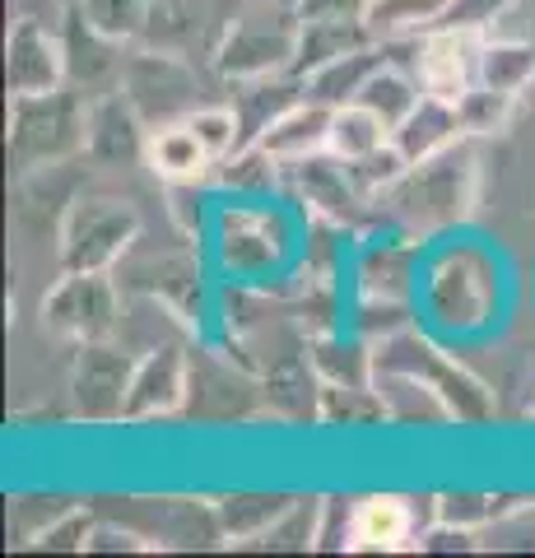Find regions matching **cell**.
I'll return each instance as SVG.
<instances>
[{"label":"cell","instance_id":"5bb4252c","mask_svg":"<svg viewBox=\"0 0 535 558\" xmlns=\"http://www.w3.org/2000/svg\"><path fill=\"white\" fill-rule=\"evenodd\" d=\"M126 363L112 354V349H89L80 363V405H89V414H112L126 410Z\"/></svg>","mask_w":535,"mask_h":558},{"label":"cell","instance_id":"d6986e66","mask_svg":"<svg viewBox=\"0 0 535 558\" xmlns=\"http://www.w3.org/2000/svg\"><path fill=\"white\" fill-rule=\"evenodd\" d=\"M424 98V84H414V80H405L401 70H391V65H377L373 70V80L364 84V94H358L354 102H364L368 112H377L387 121V126L396 131L401 121L414 112V102Z\"/></svg>","mask_w":535,"mask_h":558},{"label":"cell","instance_id":"44dd1931","mask_svg":"<svg viewBox=\"0 0 535 558\" xmlns=\"http://www.w3.org/2000/svg\"><path fill=\"white\" fill-rule=\"evenodd\" d=\"M186 126L196 131V140L205 145L210 159H223V154L243 149V121H238L233 108H196L186 117Z\"/></svg>","mask_w":535,"mask_h":558},{"label":"cell","instance_id":"30bf717a","mask_svg":"<svg viewBox=\"0 0 535 558\" xmlns=\"http://www.w3.org/2000/svg\"><path fill=\"white\" fill-rule=\"evenodd\" d=\"M368 38L364 20H350V14H303L299 24V51H293V65L299 70H317L336 57H350Z\"/></svg>","mask_w":535,"mask_h":558},{"label":"cell","instance_id":"5b68a950","mask_svg":"<svg viewBox=\"0 0 535 558\" xmlns=\"http://www.w3.org/2000/svg\"><path fill=\"white\" fill-rule=\"evenodd\" d=\"M112 317H117V299H112V284L98 270H75L47 299V322L57 330H65V336H75V340L108 336Z\"/></svg>","mask_w":535,"mask_h":558},{"label":"cell","instance_id":"d4e9b609","mask_svg":"<svg viewBox=\"0 0 535 558\" xmlns=\"http://www.w3.org/2000/svg\"><path fill=\"white\" fill-rule=\"evenodd\" d=\"M75 5H84V0H75Z\"/></svg>","mask_w":535,"mask_h":558},{"label":"cell","instance_id":"2e32d148","mask_svg":"<svg viewBox=\"0 0 535 558\" xmlns=\"http://www.w3.org/2000/svg\"><path fill=\"white\" fill-rule=\"evenodd\" d=\"M145 154H149V168L163 172V178H172V182H192V178H200V172H205V163H215L186 121H182V126L154 131L145 140Z\"/></svg>","mask_w":535,"mask_h":558},{"label":"cell","instance_id":"8992f818","mask_svg":"<svg viewBox=\"0 0 535 558\" xmlns=\"http://www.w3.org/2000/svg\"><path fill=\"white\" fill-rule=\"evenodd\" d=\"M10 94L14 98H33V94H51L65 75V51L38 20H20L10 33Z\"/></svg>","mask_w":535,"mask_h":558},{"label":"cell","instance_id":"6da1fadb","mask_svg":"<svg viewBox=\"0 0 535 558\" xmlns=\"http://www.w3.org/2000/svg\"><path fill=\"white\" fill-rule=\"evenodd\" d=\"M238 24V0H154L145 38L168 57H186L196 47H223Z\"/></svg>","mask_w":535,"mask_h":558},{"label":"cell","instance_id":"ba28073f","mask_svg":"<svg viewBox=\"0 0 535 558\" xmlns=\"http://www.w3.org/2000/svg\"><path fill=\"white\" fill-rule=\"evenodd\" d=\"M293 51H299V28L270 33V28H256L252 20H238L219 47V65L223 75L252 80V75H270L280 65H293Z\"/></svg>","mask_w":535,"mask_h":558},{"label":"cell","instance_id":"7a4b0ae2","mask_svg":"<svg viewBox=\"0 0 535 558\" xmlns=\"http://www.w3.org/2000/svg\"><path fill=\"white\" fill-rule=\"evenodd\" d=\"M479 51H485V33L442 24L428 33L420 51V84L424 94H438L447 102H461L479 84Z\"/></svg>","mask_w":535,"mask_h":558},{"label":"cell","instance_id":"603a6c76","mask_svg":"<svg viewBox=\"0 0 535 558\" xmlns=\"http://www.w3.org/2000/svg\"><path fill=\"white\" fill-rule=\"evenodd\" d=\"M508 10H512V0H452V5H447V20H442V24L485 33L494 20H503Z\"/></svg>","mask_w":535,"mask_h":558},{"label":"cell","instance_id":"277c9868","mask_svg":"<svg viewBox=\"0 0 535 558\" xmlns=\"http://www.w3.org/2000/svg\"><path fill=\"white\" fill-rule=\"evenodd\" d=\"M135 215L112 201H84L65 223V270H102L131 242Z\"/></svg>","mask_w":535,"mask_h":558},{"label":"cell","instance_id":"e0dca14e","mask_svg":"<svg viewBox=\"0 0 535 558\" xmlns=\"http://www.w3.org/2000/svg\"><path fill=\"white\" fill-rule=\"evenodd\" d=\"M535 75V47L516 43V38H485V51H479V84L494 94L516 98Z\"/></svg>","mask_w":535,"mask_h":558},{"label":"cell","instance_id":"4fadbf2b","mask_svg":"<svg viewBox=\"0 0 535 558\" xmlns=\"http://www.w3.org/2000/svg\"><path fill=\"white\" fill-rule=\"evenodd\" d=\"M391 145V126L377 112H368L364 102H344V108H336L331 117V149L340 163H364L368 154L387 149Z\"/></svg>","mask_w":535,"mask_h":558},{"label":"cell","instance_id":"ffe728a7","mask_svg":"<svg viewBox=\"0 0 535 558\" xmlns=\"http://www.w3.org/2000/svg\"><path fill=\"white\" fill-rule=\"evenodd\" d=\"M84 24L102 38H135L149 24L154 0H84Z\"/></svg>","mask_w":535,"mask_h":558},{"label":"cell","instance_id":"ac0fdd59","mask_svg":"<svg viewBox=\"0 0 535 558\" xmlns=\"http://www.w3.org/2000/svg\"><path fill=\"white\" fill-rule=\"evenodd\" d=\"M354 549H401L410 539V508L401 498H368L358 502L350 521Z\"/></svg>","mask_w":535,"mask_h":558},{"label":"cell","instance_id":"3957f363","mask_svg":"<svg viewBox=\"0 0 535 558\" xmlns=\"http://www.w3.org/2000/svg\"><path fill=\"white\" fill-rule=\"evenodd\" d=\"M80 131H84V117L61 89L20 98V112H14V159L20 163L57 159V154L75 145Z\"/></svg>","mask_w":535,"mask_h":558},{"label":"cell","instance_id":"52a82bcc","mask_svg":"<svg viewBox=\"0 0 535 558\" xmlns=\"http://www.w3.org/2000/svg\"><path fill=\"white\" fill-rule=\"evenodd\" d=\"M331 117H336V108H326V102L303 94L289 112H280L262 131L256 149L275 163H303V159H313V154H321L326 145H331Z\"/></svg>","mask_w":535,"mask_h":558},{"label":"cell","instance_id":"7c38bea8","mask_svg":"<svg viewBox=\"0 0 535 558\" xmlns=\"http://www.w3.org/2000/svg\"><path fill=\"white\" fill-rule=\"evenodd\" d=\"M447 5H452V0H368L364 28H368V38H382V43L414 38V33L442 24Z\"/></svg>","mask_w":535,"mask_h":558},{"label":"cell","instance_id":"8fae6325","mask_svg":"<svg viewBox=\"0 0 535 558\" xmlns=\"http://www.w3.org/2000/svg\"><path fill=\"white\" fill-rule=\"evenodd\" d=\"M377 65H382L377 61V51L358 47V51H350V57H336V61H326L317 70H307L303 94L326 102V108H344V102H354L358 94H364V84L373 80Z\"/></svg>","mask_w":535,"mask_h":558},{"label":"cell","instance_id":"cb8c5ba5","mask_svg":"<svg viewBox=\"0 0 535 558\" xmlns=\"http://www.w3.org/2000/svg\"><path fill=\"white\" fill-rule=\"evenodd\" d=\"M368 0H303V14H350V20H364Z\"/></svg>","mask_w":535,"mask_h":558},{"label":"cell","instance_id":"9a60e30c","mask_svg":"<svg viewBox=\"0 0 535 558\" xmlns=\"http://www.w3.org/2000/svg\"><path fill=\"white\" fill-rule=\"evenodd\" d=\"M182 400V359L163 349L159 359H149L135 368L131 391H126V414H159Z\"/></svg>","mask_w":535,"mask_h":558},{"label":"cell","instance_id":"9c48e42d","mask_svg":"<svg viewBox=\"0 0 535 558\" xmlns=\"http://www.w3.org/2000/svg\"><path fill=\"white\" fill-rule=\"evenodd\" d=\"M461 131L465 126H461V108H457V102H447L438 94H424L420 102H414V112L391 131V145L401 149V159L410 168H424V163H434Z\"/></svg>","mask_w":535,"mask_h":558},{"label":"cell","instance_id":"7402d4cb","mask_svg":"<svg viewBox=\"0 0 535 558\" xmlns=\"http://www.w3.org/2000/svg\"><path fill=\"white\" fill-rule=\"evenodd\" d=\"M457 108H461V126H465V131L485 135V131H498V126H503V117H508V108H512V98L485 89V84H475V89L465 94Z\"/></svg>","mask_w":535,"mask_h":558}]
</instances>
